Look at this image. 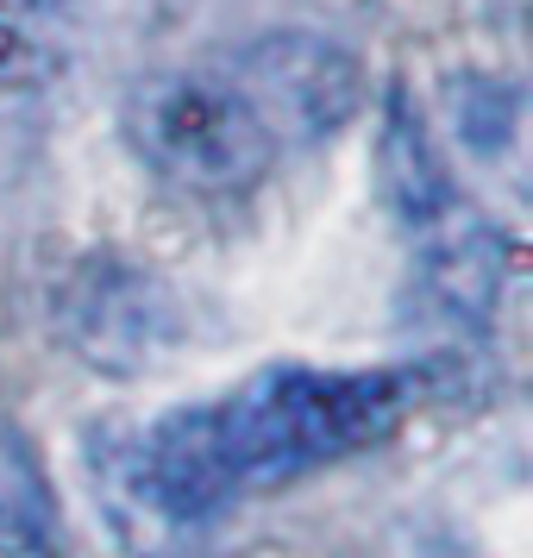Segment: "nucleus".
<instances>
[{
  "label": "nucleus",
  "mask_w": 533,
  "mask_h": 558,
  "mask_svg": "<svg viewBox=\"0 0 533 558\" xmlns=\"http://www.w3.org/2000/svg\"><path fill=\"white\" fill-rule=\"evenodd\" d=\"M207 433L214 477L227 502L252 489H277L320 464L371 452L402 427L414 408L408 371H314V364H270L220 402H195Z\"/></svg>",
  "instance_id": "f257e3e1"
},
{
  "label": "nucleus",
  "mask_w": 533,
  "mask_h": 558,
  "mask_svg": "<svg viewBox=\"0 0 533 558\" xmlns=\"http://www.w3.org/2000/svg\"><path fill=\"white\" fill-rule=\"evenodd\" d=\"M126 138L152 177L189 195H245L277 163V138L245 107L227 70L145 76L126 95Z\"/></svg>",
  "instance_id": "f03ea898"
},
{
  "label": "nucleus",
  "mask_w": 533,
  "mask_h": 558,
  "mask_svg": "<svg viewBox=\"0 0 533 558\" xmlns=\"http://www.w3.org/2000/svg\"><path fill=\"white\" fill-rule=\"evenodd\" d=\"M227 76L277 151L332 138L364 101V63L320 32H264L227 63Z\"/></svg>",
  "instance_id": "7ed1b4c3"
},
{
  "label": "nucleus",
  "mask_w": 533,
  "mask_h": 558,
  "mask_svg": "<svg viewBox=\"0 0 533 558\" xmlns=\"http://www.w3.org/2000/svg\"><path fill=\"white\" fill-rule=\"evenodd\" d=\"M57 332L76 357L107 377H138L177 345L182 307L145 264L82 257L57 289Z\"/></svg>",
  "instance_id": "20e7f679"
},
{
  "label": "nucleus",
  "mask_w": 533,
  "mask_h": 558,
  "mask_svg": "<svg viewBox=\"0 0 533 558\" xmlns=\"http://www.w3.org/2000/svg\"><path fill=\"white\" fill-rule=\"evenodd\" d=\"M508 239L489 220H477L471 207H452L446 220L427 227V252H421V289L427 302L458 320V327H483L496 302H502V282H508Z\"/></svg>",
  "instance_id": "39448f33"
},
{
  "label": "nucleus",
  "mask_w": 533,
  "mask_h": 558,
  "mask_svg": "<svg viewBox=\"0 0 533 558\" xmlns=\"http://www.w3.org/2000/svg\"><path fill=\"white\" fill-rule=\"evenodd\" d=\"M377 195L408 232H427L433 220H446L458 207L452 170L433 145L421 107L408 101V88L389 95V113H383V132H377Z\"/></svg>",
  "instance_id": "423d86ee"
},
{
  "label": "nucleus",
  "mask_w": 533,
  "mask_h": 558,
  "mask_svg": "<svg viewBox=\"0 0 533 558\" xmlns=\"http://www.w3.org/2000/svg\"><path fill=\"white\" fill-rule=\"evenodd\" d=\"M0 553L51 558L57 553V502L38 471V452L13 421H0Z\"/></svg>",
  "instance_id": "0eeeda50"
},
{
  "label": "nucleus",
  "mask_w": 533,
  "mask_h": 558,
  "mask_svg": "<svg viewBox=\"0 0 533 558\" xmlns=\"http://www.w3.org/2000/svg\"><path fill=\"white\" fill-rule=\"evenodd\" d=\"M452 120L458 132H464V145L483 157H496L514 138V126H521V88H508V82L496 76H471L452 88Z\"/></svg>",
  "instance_id": "6e6552de"
},
{
  "label": "nucleus",
  "mask_w": 533,
  "mask_h": 558,
  "mask_svg": "<svg viewBox=\"0 0 533 558\" xmlns=\"http://www.w3.org/2000/svg\"><path fill=\"white\" fill-rule=\"evenodd\" d=\"M13 57H20V51H13V38L0 32V76H7V63H13Z\"/></svg>",
  "instance_id": "1a4fd4ad"
}]
</instances>
